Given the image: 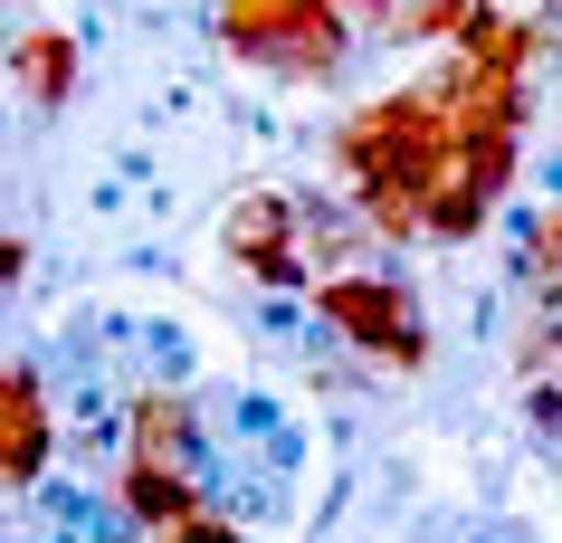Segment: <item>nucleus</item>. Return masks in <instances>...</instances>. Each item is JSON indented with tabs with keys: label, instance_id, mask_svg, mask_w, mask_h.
Masks as SVG:
<instances>
[{
	"label": "nucleus",
	"instance_id": "20e7f679",
	"mask_svg": "<svg viewBox=\"0 0 562 543\" xmlns=\"http://www.w3.org/2000/svg\"><path fill=\"white\" fill-rule=\"evenodd\" d=\"M0 429H10V449H0V477H10V496H30V486L48 477V457H58V410H48V372H38L30 353L0 372Z\"/></svg>",
	"mask_w": 562,
	"mask_h": 543
},
{
	"label": "nucleus",
	"instance_id": "0eeeda50",
	"mask_svg": "<svg viewBox=\"0 0 562 543\" xmlns=\"http://www.w3.org/2000/svg\"><path fill=\"white\" fill-rule=\"evenodd\" d=\"M162 543H248V524H238V514H220V506H201L191 524H172Z\"/></svg>",
	"mask_w": 562,
	"mask_h": 543
},
{
	"label": "nucleus",
	"instance_id": "f03ea898",
	"mask_svg": "<svg viewBox=\"0 0 562 543\" xmlns=\"http://www.w3.org/2000/svg\"><path fill=\"white\" fill-rule=\"evenodd\" d=\"M315 315H325L334 343H353V353L382 362V372H419V362H429L419 296L391 268H353V276H334V286H315Z\"/></svg>",
	"mask_w": 562,
	"mask_h": 543
},
{
	"label": "nucleus",
	"instance_id": "423d86ee",
	"mask_svg": "<svg viewBox=\"0 0 562 543\" xmlns=\"http://www.w3.org/2000/svg\"><path fill=\"white\" fill-rule=\"evenodd\" d=\"M10 77H20V95H30L38 115H58L67 95H77V38L20 30V38H10Z\"/></svg>",
	"mask_w": 562,
	"mask_h": 543
},
{
	"label": "nucleus",
	"instance_id": "7ed1b4c3",
	"mask_svg": "<svg viewBox=\"0 0 562 543\" xmlns=\"http://www.w3.org/2000/svg\"><path fill=\"white\" fill-rule=\"evenodd\" d=\"M220 248H229L238 276H258L267 296H315V268H305V201H286V191H238L229 219H220Z\"/></svg>",
	"mask_w": 562,
	"mask_h": 543
},
{
	"label": "nucleus",
	"instance_id": "f257e3e1",
	"mask_svg": "<svg viewBox=\"0 0 562 543\" xmlns=\"http://www.w3.org/2000/svg\"><path fill=\"white\" fill-rule=\"evenodd\" d=\"M210 30L238 67L267 77H334L353 58V0H210Z\"/></svg>",
	"mask_w": 562,
	"mask_h": 543
},
{
	"label": "nucleus",
	"instance_id": "39448f33",
	"mask_svg": "<svg viewBox=\"0 0 562 543\" xmlns=\"http://www.w3.org/2000/svg\"><path fill=\"white\" fill-rule=\"evenodd\" d=\"M210 506V486L191 477V467H153V457H115V514H134L153 543L172 534V524H191V514Z\"/></svg>",
	"mask_w": 562,
	"mask_h": 543
}]
</instances>
